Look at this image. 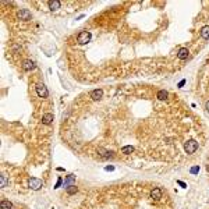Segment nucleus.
<instances>
[{"label":"nucleus","mask_w":209,"mask_h":209,"mask_svg":"<svg viewBox=\"0 0 209 209\" xmlns=\"http://www.w3.org/2000/svg\"><path fill=\"white\" fill-rule=\"evenodd\" d=\"M53 121V114L52 113H46V114H43L42 117V123L43 124H50Z\"/></svg>","instance_id":"obj_10"},{"label":"nucleus","mask_w":209,"mask_h":209,"mask_svg":"<svg viewBox=\"0 0 209 209\" xmlns=\"http://www.w3.org/2000/svg\"><path fill=\"white\" fill-rule=\"evenodd\" d=\"M36 93L41 96V98H47V95H49V92H47V88L43 85V84H39L38 87H36Z\"/></svg>","instance_id":"obj_4"},{"label":"nucleus","mask_w":209,"mask_h":209,"mask_svg":"<svg viewBox=\"0 0 209 209\" xmlns=\"http://www.w3.org/2000/svg\"><path fill=\"white\" fill-rule=\"evenodd\" d=\"M6 186H7V179H6V176H0V187H1V188H4Z\"/></svg>","instance_id":"obj_17"},{"label":"nucleus","mask_w":209,"mask_h":209,"mask_svg":"<svg viewBox=\"0 0 209 209\" xmlns=\"http://www.w3.org/2000/svg\"><path fill=\"white\" fill-rule=\"evenodd\" d=\"M201 36L203 39H209V25H206V27H203L201 29Z\"/></svg>","instance_id":"obj_12"},{"label":"nucleus","mask_w":209,"mask_h":209,"mask_svg":"<svg viewBox=\"0 0 209 209\" xmlns=\"http://www.w3.org/2000/svg\"><path fill=\"white\" fill-rule=\"evenodd\" d=\"M29 187L32 188V190H39V188H42L43 187V181L39 180V179H35V177H32V179H29Z\"/></svg>","instance_id":"obj_3"},{"label":"nucleus","mask_w":209,"mask_h":209,"mask_svg":"<svg viewBox=\"0 0 209 209\" xmlns=\"http://www.w3.org/2000/svg\"><path fill=\"white\" fill-rule=\"evenodd\" d=\"M188 49H186V47H183V49H180L179 50V53H177V57L180 59V60H184V59L188 57Z\"/></svg>","instance_id":"obj_8"},{"label":"nucleus","mask_w":209,"mask_h":209,"mask_svg":"<svg viewBox=\"0 0 209 209\" xmlns=\"http://www.w3.org/2000/svg\"><path fill=\"white\" fill-rule=\"evenodd\" d=\"M89 41H91V32H88V31L80 32L78 38H77V42H78L80 45H87Z\"/></svg>","instance_id":"obj_2"},{"label":"nucleus","mask_w":209,"mask_h":209,"mask_svg":"<svg viewBox=\"0 0 209 209\" xmlns=\"http://www.w3.org/2000/svg\"><path fill=\"white\" fill-rule=\"evenodd\" d=\"M177 183H179V184H180V186H181V187H187V186H186V184H184V183H183V181H177Z\"/></svg>","instance_id":"obj_20"},{"label":"nucleus","mask_w":209,"mask_h":209,"mask_svg":"<svg viewBox=\"0 0 209 209\" xmlns=\"http://www.w3.org/2000/svg\"><path fill=\"white\" fill-rule=\"evenodd\" d=\"M13 209H14V208H13Z\"/></svg>","instance_id":"obj_23"},{"label":"nucleus","mask_w":209,"mask_h":209,"mask_svg":"<svg viewBox=\"0 0 209 209\" xmlns=\"http://www.w3.org/2000/svg\"><path fill=\"white\" fill-rule=\"evenodd\" d=\"M0 209H13V203L10 201H1Z\"/></svg>","instance_id":"obj_13"},{"label":"nucleus","mask_w":209,"mask_h":209,"mask_svg":"<svg viewBox=\"0 0 209 209\" xmlns=\"http://www.w3.org/2000/svg\"><path fill=\"white\" fill-rule=\"evenodd\" d=\"M76 192H77V187L76 186H73V184H71V186L67 187V194H68V195H73V194H76Z\"/></svg>","instance_id":"obj_16"},{"label":"nucleus","mask_w":209,"mask_h":209,"mask_svg":"<svg viewBox=\"0 0 209 209\" xmlns=\"http://www.w3.org/2000/svg\"><path fill=\"white\" fill-rule=\"evenodd\" d=\"M167 96H169V93H167V91H159L157 92V99H160V100H166L167 99Z\"/></svg>","instance_id":"obj_15"},{"label":"nucleus","mask_w":209,"mask_h":209,"mask_svg":"<svg viewBox=\"0 0 209 209\" xmlns=\"http://www.w3.org/2000/svg\"><path fill=\"white\" fill-rule=\"evenodd\" d=\"M60 4H61V3H60V1H59V0H50V1H49V8H50V10H57V8H60Z\"/></svg>","instance_id":"obj_11"},{"label":"nucleus","mask_w":209,"mask_h":209,"mask_svg":"<svg viewBox=\"0 0 209 209\" xmlns=\"http://www.w3.org/2000/svg\"><path fill=\"white\" fill-rule=\"evenodd\" d=\"M198 170H199V167H198V166H194V167H191L190 172H191L192 174H195V173H198Z\"/></svg>","instance_id":"obj_19"},{"label":"nucleus","mask_w":209,"mask_h":209,"mask_svg":"<svg viewBox=\"0 0 209 209\" xmlns=\"http://www.w3.org/2000/svg\"><path fill=\"white\" fill-rule=\"evenodd\" d=\"M162 195H163V192H162L160 188H153V190L151 191V198L152 199H155V201H159V199L162 198Z\"/></svg>","instance_id":"obj_7"},{"label":"nucleus","mask_w":209,"mask_h":209,"mask_svg":"<svg viewBox=\"0 0 209 209\" xmlns=\"http://www.w3.org/2000/svg\"><path fill=\"white\" fill-rule=\"evenodd\" d=\"M73 180H74V176H68V177H67V180H66V183H64V187H68V184Z\"/></svg>","instance_id":"obj_18"},{"label":"nucleus","mask_w":209,"mask_h":209,"mask_svg":"<svg viewBox=\"0 0 209 209\" xmlns=\"http://www.w3.org/2000/svg\"><path fill=\"white\" fill-rule=\"evenodd\" d=\"M113 169H114L113 166H107V167H106V170H113Z\"/></svg>","instance_id":"obj_21"},{"label":"nucleus","mask_w":209,"mask_h":209,"mask_svg":"<svg viewBox=\"0 0 209 209\" xmlns=\"http://www.w3.org/2000/svg\"><path fill=\"white\" fill-rule=\"evenodd\" d=\"M102 96H103V91L102 89H93L92 92L89 93V98L92 100H100Z\"/></svg>","instance_id":"obj_5"},{"label":"nucleus","mask_w":209,"mask_h":209,"mask_svg":"<svg viewBox=\"0 0 209 209\" xmlns=\"http://www.w3.org/2000/svg\"><path fill=\"white\" fill-rule=\"evenodd\" d=\"M131 152H134V146H131V145L123 146L121 148V153H124V155H130Z\"/></svg>","instance_id":"obj_14"},{"label":"nucleus","mask_w":209,"mask_h":209,"mask_svg":"<svg viewBox=\"0 0 209 209\" xmlns=\"http://www.w3.org/2000/svg\"><path fill=\"white\" fill-rule=\"evenodd\" d=\"M23 68L25 70V71H29V70H34L35 68V64L34 61H31V60H25L23 64Z\"/></svg>","instance_id":"obj_9"},{"label":"nucleus","mask_w":209,"mask_h":209,"mask_svg":"<svg viewBox=\"0 0 209 209\" xmlns=\"http://www.w3.org/2000/svg\"><path fill=\"white\" fill-rule=\"evenodd\" d=\"M18 17H20V20L28 21V20H31V13H29L27 8H23V10L18 11Z\"/></svg>","instance_id":"obj_6"},{"label":"nucleus","mask_w":209,"mask_h":209,"mask_svg":"<svg viewBox=\"0 0 209 209\" xmlns=\"http://www.w3.org/2000/svg\"><path fill=\"white\" fill-rule=\"evenodd\" d=\"M205 107H206V110L209 112V102H206V104H205Z\"/></svg>","instance_id":"obj_22"},{"label":"nucleus","mask_w":209,"mask_h":209,"mask_svg":"<svg viewBox=\"0 0 209 209\" xmlns=\"http://www.w3.org/2000/svg\"><path fill=\"white\" fill-rule=\"evenodd\" d=\"M184 149H186L187 153H194V152L198 149V142L197 141H194V139H190V141H187L186 144H184Z\"/></svg>","instance_id":"obj_1"}]
</instances>
